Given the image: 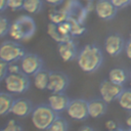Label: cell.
<instances>
[{
  "label": "cell",
  "instance_id": "24",
  "mask_svg": "<svg viewBox=\"0 0 131 131\" xmlns=\"http://www.w3.org/2000/svg\"><path fill=\"white\" fill-rule=\"evenodd\" d=\"M68 129H69V124L67 120L57 116L46 131H68Z\"/></svg>",
  "mask_w": 131,
  "mask_h": 131
},
{
  "label": "cell",
  "instance_id": "34",
  "mask_svg": "<svg viewBox=\"0 0 131 131\" xmlns=\"http://www.w3.org/2000/svg\"><path fill=\"white\" fill-rule=\"evenodd\" d=\"M44 1L51 6H58L64 2V0H44Z\"/></svg>",
  "mask_w": 131,
  "mask_h": 131
},
{
  "label": "cell",
  "instance_id": "6",
  "mask_svg": "<svg viewBox=\"0 0 131 131\" xmlns=\"http://www.w3.org/2000/svg\"><path fill=\"white\" fill-rule=\"evenodd\" d=\"M21 72L28 76H34L43 69V59L36 53H26L19 60Z\"/></svg>",
  "mask_w": 131,
  "mask_h": 131
},
{
  "label": "cell",
  "instance_id": "28",
  "mask_svg": "<svg viewBox=\"0 0 131 131\" xmlns=\"http://www.w3.org/2000/svg\"><path fill=\"white\" fill-rule=\"evenodd\" d=\"M7 75H8V62L0 58V82L4 81Z\"/></svg>",
  "mask_w": 131,
  "mask_h": 131
},
{
  "label": "cell",
  "instance_id": "12",
  "mask_svg": "<svg viewBox=\"0 0 131 131\" xmlns=\"http://www.w3.org/2000/svg\"><path fill=\"white\" fill-rule=\"evenodd\" d=\"M57 52L61 60L69 62L77 58L78 56V50H77V44L74 41V38L58 43L57 44Z\"/></svg>",
  "mask_w": 131,
  "mask_h": 131
},
{
  "label": "cell",
  "instance_id": "35",
  "mask_svg": "<svg viewBox=\"0 0 131 131\" xmlns=\"http://www.w3.org/2000/svg\"><path fill=\"white\" fill-rule=\"evenodd\" d=\"M7 8V0H0V13Z\"/></svg>",
  "mask_w": 131,
  "mask_h": 131
},
{
  "label": "cell",
  "instance_id": "31",
  "mask_svg": "<svg viewBox=\"0 0 131 131\" xmlns=\"http://www.w3.org/2000/svg\"><path fill=\"white\" fill-rule=\"evenodd\" d=\"M104 126H105V128H106V130H107V131L115 130V129H117V128L119 127V126H118V124H117V122H116V121H114V120H107V121L105 122Z\"/></svg>",
  "mask_w": 131,
  "mask_h": 131
},
{
  "label": "cell",
  "instance_id": "8",
  "mask_svg": "<svg viewBox=\"0 0 131 131\" xmlns=\"http://www.w3.org/2000/svg\"><path fill=\"white\" fill-rule=\"evenodd\" d=\"M123 90H124V87L122 85L116 84L108 79L103 80L99 84L100 97L107 103L118 99V97L120 96V94L122 93Z\"/></svg>",
  "mask_w": 131,
  "mask_h": 131
},
{
  "label": "cell",
  "instance_id": "11",
  "mask_svg": "<svg viewBox=\"0 0 131 131\" xmlns=\"http://www.w3.org/2000/svg\"><path fill=\"white\" fill-rule=\"evenodd\" d=\"M125 48V41L119 34H110L104 40V50L112 56L119 55Z\"/></svg>",
  "mask_w": 131,
  "mask_h": 131
},
{
  "label": "cell",
  "instance_id": "2",
  "mask_svg": "<svg viewBox=\"0 0 131 131\" xmlns=\"http://www.w3.org/2000/svg\"><path fill=\"white\" fill-rule=\"evenodd\" d=\"M35 19L29 15H20L10 24L8 35L14 41H28L36 33Z\"/></svg>",
  "mask_w": 131,
  "mask_h": 131
},
{
  "label": "cell",
  "instance_id": "32",
  "mask_svg": "<svg viewBox=\"0 0 131 131\" xmlns=\"http://www.w3.org/2000/svg\"><path fill=\"white\" fill-rule=\"evenodd\" d=\"M78 1H79L88 11H90V10H92V8H94L92 0H78Z\"/></svg>",
  "mask_w": 131,
  "mask_h": 131
},
{
  "label": "cell",
  "instance_id": "14",
  "mask_svg": "<svg viewBox=\"0 0 131 131\" xmlns=\"http://www.w3.org/2000/svg\"><path fill=\"white\" fill-rule=\"evenodd\" d=\"M70 100L71 99L66 94H63V92L62 93H51L48 97L47 103L54 112L58 114L63 111H67Z\"/></svg>",
  "mask_w": 131,
  "mask_h": 131
},
{
  "label": "cell",
  "instance_id": "27",
  "mask_svg": "<svg viewBox=\"0 0 131 131\" xmlns=\"http://www.w3.org/2000/svg\"><path fill=\"white\" fill-rule=\"evenodd\" d=\"M24 1L25 0H7V8H9L11 11L23 9Z\"/></svg>",
  "mask_w": 131,
  "mask_h": 131
},
{
  "label": "cell",
  "instance_id": "37",
  "mask_svg": "<svg viewBox=\"0 0 131 131\" xmlns=\"http://www.w3.org/2000/svg\"><path fill=\"white\" fill-rule=\"evenodd\" d=\"M126 124H127V126L129 127V128H131V112H130V114L127 116V118H126Z\"/></svg>",
  "mask_w": 131,
  "mask_h": 131
},
{
  "label": "cell",
  "instance_id": "4",
  "mask_svg": "<svg viewBox=\"0 0 131 131\" xmlns=\"http://www.w3.org/2000/svg\"><path fill=\"white\" fill-rule=\"evenodd\" d=\"M3 82L7 92L12 94H23L29 90L31 85L29 76L23 72L16 74H8Z\"/></svg>",
  "mask_w": 131,
  "mask_h": 131
},
{
  "label": "cell",
  "instance_id": "36",
  "mask_svg": "<svg viewBox=\"0 0 131 131\" xmlns=\"http://www.w3.org/2000/svg\"><path fill=\"white\" fill-rule=\"evenodd\" d=\"M79 131H94V129L92 127H90V126H82L79 129Z\"/></svg>",
  "mask_w": 131,
  "mask_h": 131
},
{
  "label": "cell",
  "instance_id": "17",
  "mask_svg": "<svg viewBox=\"0 0 131 131\" xmlns=\"http://www.w3.org/2000/svg\"><path fill=\"white\" fill-rule=\"evenodd\" d=\"M70 17V14L68 13V11L64 8H59V9H51L48 12V19L49 23L52 24H61L63 21H67Z\"/></svg>",
  "mask_w": 131,
  "mask_h": 131
},
{
  "label": "cell",
  "instance_id": "38",
  "mask_svg": "<svg viewBox=\"0 0 131 131\" xmlns=\"http://www.w3.org/2000/svg\"><path fill=\"white\" fill-rule=\"evenodd\" d=\"M111 131H128V130H125V129H123V128H121V127H118L117 129H115V130H111Z\"/></svg>",
  "mask_w": 131,
  "mask_h": 131
},
{
  "label": "cell",
  "instance_id": "40",
  "mask_svg": "<svg viewBox=\"0 0 131 131\" xmlns=\"http://www.w3.org/2000/svg\"><path fill=\"white\" fill-rule=\"evenodd\" d=\"M129 39H131V32H130V35H129Z\"/></svg>",
  "mask_w": 131,
  "mask_h": 131
},
{
  "label": "cell",
  "instance_id": "43",
  "mask_svg": "<svg viewBox=\"0 0 131 131\" xmlns=\"http://www.w3.org/2000/svg\"><path fill=\"white\" fill-rule=\"evenodd\" d=\"M0 131H2V129H0Z\"/></svg>",
  "mask_w": 131,
  "mask_h": 131
},
{
  "label": "cell",
  "instance_id": "39",
  "mask_svg": "<svg viewBox=\"0 0 131 131\" xmlns=\"http://www.w3.org/2000/svg\"><path fill=\"white\" fill-rule=\"evenodd\" d=\"M129 81H130V86H131V71L129 73Z\"/></svg>",
  "mask_w": 131,
  "mask_h": 131
},
{
  "label": "cell",
  "instance_id": "21",
  "mask_svg": "<svg viewBox=\"0 0 131 131\" xmlns=\"http://www.w3.org/2000/svg\"><path fill=\"white\" fill-rule=\"evenodd\" d=\"M68 20L71 24V34H72V37L73 38L78 37V36H81V35H83L86 32V27L84 26V24L81 23L76 17L70 16Z\"/></svg>",
  "mask_w": 131,
  "mask_h": 131
},
{
  "label": "cell",
  "instance_id": "1",
  "mask_svg": "<svg viewBox=\"0 0 131 131\" xmlns=\"http://www.w3.org/2000/svg\"><path fill=\"white\" fill-rule=\"evenodd\" d=\"M76 59L79 68L83 72L93 73L100 68L103 61V55L98 46L87 44L78 52Z\"/></svg>",
  "mask_w": 131,
  "mask_h": 131
},
{
  "label": "cell",
  "instance_id": "41",
  "mask_svg": "<svg viewBox=\"0 0 131 131\" xmlns=\"http://www.w3.org/2000/svg\"><path fill=\"white\" fill-rule=\"evenodd\" d=\"M128 131H131V128H129V129H128Z\"/></svg>",
  "mask_w": 131,
  "mask_h": 131
},
{
  "label": "cell",
  "instance_id": "16",
  "mask_svg": "<svg viewBox=\"0 0 131 131\" xmlns=\"http://www.w3.org/2000/svg\"><path fill=\"white\" fill-rule=\"evenodd\" d=\"M49 76H50V72H48L47 70H40L39 72H37L34 76H33V83L34 86L38 89V90H45L48 87V82H49Z\"/></svg>",
  "mask_w": 131,
  "mask_h": 131
},
{
  "label": "cell",
  "instance_id": "26",
  "mask_svg": "<svg viewBox=\"0 0 131 131\" xmlns=\"http://www.w3.org/2000/svg\"><path fill=\"white\" fill-rule=\"evenodd\" d=\"M2 131H24V130H23V127L15 120L11 119L2 128Z\"/></svg>",
  "mask_w": 131,
  "mask_h": 131
},
{
  "label": "cell",
  "instance_id": "23",
  "mask_svg": "<svg viewBox=\"0 0 131 131\" xmlns=\"http://www.w3.org/2000/svg\"><path fill=\"white\" fill-rule=\"evenodd\" d=\"M117 100L122 108L131 112V88L124 89Z\"/></svg>",
  "mask_w": 131,
  "mask_h": 131
},
{
  "label": "cell",
  "instance_id": "15",
  "mask_svg": "<svg viewBox=\"0 0 131 131\" xmlns=\"http://www.w3.org/2000/svg\"><path fill=\"white\" fill-rule=\"evenodd\" d=\"M107 110V102L102 98H94L88 101V113L89 117L97 119L102 117Z\"/></svg>",
  "mask_w": 131,
  "mask_h": 131
},
{
  "label": "cell",
  "instance_id": "19",
  "mask_svg": "<svg viewBox=\"0 0 131 131\" xmlns=\"http://www.w3.org/2000/svg\"><path fill=\"white\" fill-rule=\"evenodd\" d=\"M13 96L9 92H0V116H5L11 112Z\"/></svg>",
  "mask_w": 131,
  "mask_h": 131
},
{
  "label": "cell",
  "instance_id": "22",
  "mask_svg": "<svg viewBox=\"0 0 131 131\" xmlns=\"http://www.w3.org/2000/svg\"><path fill=\"white\" fill-rule=\"evenodd\" d=\"M47 34H48V35L50 36V38H51L53 41H55L57 44L72 39V38L63 37V36L59 33V31H58V29H57V25H56V24H52V23H49V24L47 25Z\"/></svg>",
  "mask_w": 131,
  "mask_h": 131
},
{
  "label": "cell",
  "instance_id": "3",
  "mask_svg": "<svg viewBox=\"0 0 131 131\" xmlns=\"http://www.w3.org/2000/svg\"><path fill=\"white\" fill-rule=\"evenodd\" d=\"M56 117L57 113L54 112L48 103H41L34 106L31 114V120L34 127L41 131H46Z\"/></svg>",
  "mask_w": 131,
  "mask_h": 131
},
{
  "label": "cell",
  "instance_id": "25",
  "mask_svg": "<svg viewBox=\"0 0 131 131\" xmlns=\"http://www.w3.org/2000/svg\"><path fill=\"white\" fill-rule=\"evenodd\" d=\"M9 28H10V23H9V20H8L5 16L0 15V38H1V37H4V36H6V35H8Z\"/></svg>",
  "mask_w": 131,
  "mask_h": 131
},
{
  "label": "cell",
  "instance_id": "29",
  "mask_svg": "<svg viewBox=\"0 0 131 131\" xmlns=\"http://www.w3.org/2000/svg\"><path fill=\"white\" fill-rule=\"evenodd\" d=\"M20 72H21L20 64H18L17 61L8 63V74H16V73H20Z\"/></svg>",
  "mask_w": 131,
  "mask_h": 131
},
{
  "label": "cell",
  "instance_id": "5",
  "mask_svg": "<svg viewBox=\"0 0 131 131\" xmlns=\"http://www.w3.org/2000/svg\"><path fill=\"white\" fill-rule=\"evenodd\" d=\"M25 54V48L17 41L7 40L0 45V58L8 63L19 61Z\"/></svg>",
  "mask_w": 131,
  "mask_h": 131
},
{
  "label": "cell",
  "instance_id": "9",
  "mask_svg": "<svg viewBox=\"0 0 131 131\" xmlns=\"http://www.w3.org/2000/svg\"><path fill=\"white\" fill-rule=\"evenodd\" d=\"M69 84L70 79L68 75L57 71L50 72L47 90H49L51 93H62L64 90H67Z\"/></svg>",
  "mask_w": 131,
  "mask_h": 131
},
{
  "label": "cell",
  "instance_id": "7",
  "mask_svg": "<svg viewBox=\"0 0 131 131\" xmlns=\"http://www.w3.org/2000/svg\"><path fill=\"white\" fill-rule=\"evenodd\" d=\"M67 114L70 118L77 121H83L87 119L89 117L88 101L82 98L71 99L67 107Z\"/></svg>",
  "mask_w": 131,
  "mask_h": 131
},
{
  "label": "cell",
  "instance_id": "10",
  "mask_svg": "<svg viewBox=\"0 0 131 131\" xmlns=\"http://www.w3.org/2000/svg\"><path fill=\"white\" fill-rule=\"evenodd\" d=\"M96 15L103 20H110L115 17L118 8L111 0H97L94 4Z\"/></svg>",
  "mask_w": 131,
  "mask_h": 131
},
{
  "label": "cell",
  "instance_id": "20",
  "mask_svg": "<svg viewBox=\"0 0 131 131\" xmlns=\"http://www.w3.org/2000/svg\"><path fill=\"white\" fill-rule=\"evenodd\" d=\"M43 0H25L23 9L29 14H37L42 10Z\"/></svg>",
  "mask_w": 131,
  "mask_h": 131
},
{
  "label": "cell",
  "instance_id": "42",
  "mask_svg": "<svg viewBox=\"0 0 131 131\" xmlns=\"http://www.w3.org/2000/svg\"><path fill=\"white\" fill-rule=\"evenodd\" d=\"M129 5H130V6H131V1H130V4H129Z\"/></svg>",
  "mask_w": 131,
  "mask_h": 131
},
{
  "label": "cell",
  "instance_id": "18",
  "mask_svg": "<svg viewBox=\"0 0 131 131\" xmlns=\"http://www.w3.org/2000/svg\"><path fill=\"white\" fill-rule=\"evenodd\" d=\"M128 79H129V75L122 68H114L108 73V80L122 86L125 84V82Z\"/></svg>",
  "mask_w": 131,
  "mask_h": 131
},
{
  "label": "cell",
  "instance_id": "33",
  "mask_svg": "<svg viewBox=\"0 0 131 131\" xmlns=\"http://www.w3.org/2000/svg\"><path fill=\"white\" fill-rule=\"evenodd\" d=\"M125 52L126 55L129 59H131V39H129V41H127V43L125 44Z\"/></svg>",
  "mask_w": 131,
  "mask_h": 131
},
{
  "label": "cell",
  "instance_id": "13",
  "mask_svg": "<svg viewBox=\"0 0 131 131\" xmlns=\"http://www.w3.org/2000/svg\"><path fill=\"white\" fill-rule=\"evenodd\" d=\"M33 110L34 106L30 99L25 97H19V98H14L10 113L18 118H26L28 116H31Z\"/></svg>",
  "mask_w": 131,
  "mask_h": 131
},
{
  "label": "cell",
  "instance_id": "30",
  "mask_svg": "<svg viewBox=\"0 0 131 131\" xmlns=\"http://www.w3.org/2000/svg\"><path fill=\"white\" fill-rule=\"evenodd\" d=\"M111 1L114 3V5L118 9H120V8H123V7L128 6L130 4V1L131 0H111Z\"/></svg>",
  "mask_w": 131,
  "mask_h": 131
}]
</instances>
